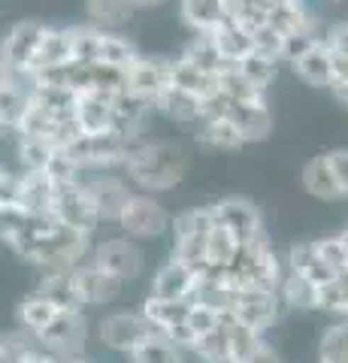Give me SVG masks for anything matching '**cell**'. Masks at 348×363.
Wrapping results in <instances>:
<instances>
[{"mask_svg":"<svg viewBox=\"0 0 348 363\" xmlns=\"http://www.w3.org/2000/svg\"><path fill=\"white\" fill-rule=\"evenodd\" d=\"M37 294H43L46 300L58 306V312H85L88 303L76 288L73 272H43Z\"/></svg>","mask_w":348,"mask_h":363,"instance_id":"obj_19","label":"cell"},{"mask_svg":"<svg viewBox=\"0 0 348 363\" xmlns=\"http://www.w3.org/2000/svg\"><path fill=\"white\" fill-rule=\"evenodd\" d=\"M288 272H297V276L309 279L315 288H324V285H330L333 279H339V276H336V272L321 260L315 240H309V242H294V245H291V252H288Z\"/></svg>","mask_w":348,"mask_h":363,"instance_id":"obj_17","label":"cell"},{"mask_svg":"<svg viewBox=\"0 0 348 363\" xmlns=\"http://www.w3.org/2000/svg\"><path fill=\"white\" fill-rule=\"evenodd\" d=\"M85 13L91 18V25L97 28H121L125 21H130L133 6L128 0H85Z\"/></svg>","mask_w":348,"mask_h":363,"instance_id":"obj_35","label":"cell"},{"mask_svg":"<svg viewBox=\"0 0 348 363\" xmlns=\"http://www.w3.org/2000/svg\"><path fill=\"white\" fill-rule=\"evenodd\" d=\"M55 152L58 149L46 140H37V136H16V157H18V167L25 169V173H46Z\"/></svg>","mask_w":348,"mask_h":363,"instance_id":"obj_33","label":"cell"},{"mask_svg":"<svg viewBox=\"0 0 348 363\" xmlns=\"http://www.w3.org/2000/svg\"><path fill=\"white\" fill-rule=\"evenodd\" d=\"M73 279H76V288H79V294L85 297L88 306H109L112 300H118L121 288H125V281L116 279L106 269H100L97 264H91V260L76 269Z\"/></svg>","mask_w":348,"mask_h":363,"instance_id":"obj_16","label":"cell"},{"mask_svg":"<svg viewBox=\"0 0 348 363\" xmlns=\"http://www.w3.org/2000/svg\"><path fill=\"white\" fill-rule=\"evenodd\" d=\"M330 4H342V0H330Z\"/></svg>","mask_w":348,"mask_h":363,"instance_id":"obj_56","label":"cell"},{"mask_svg":"<svg viewBox=\"0 0 348 363\" xmlns=\"http://www.w3.org/2000/svg\"><path fill=\"white\" fill-rule=\"evenodd\" d=\"M43 351H49L55 357H82L88 345V318L85 312H58V318L37 336Z\"/></svg>","mask_w":348,"mask_h":363,"instance_id":"obj_6","label":"cell"},{"mask_svg":"<svg viewBox=\"0 0 348 363\" xmlns=\"http://www.w3.org/2000/svg\"><path fill=\"white\" fill-rule=\"evenodd\" d=\"M242 242L237 240V233H230L228 227L215 224L209 233V267H218V269H230L233 260H237Z\"/></svg>","mask_w":348,"mask_h":363,"instance_id":"obj_38","label":"cell"},{"mask_svg":"<svg viewBox=\"0 0 348 363\" xmlns=\"http://www.w3.org/2000/svg\"><path fill=\"white\" fill-rule=\"evenodd\" d=\"M194 140H197V145H203V149H209V152H237V149H242V145H249L245 136L240 133V128L230 118L203 121L197 128Z\"/></svg>","mask_w":348,"mask_h":363,"instance_id":"obj_25","label":"cell"},{"mask_svg":"<svg viewBox=\"0 0 348 363\" xmlns=\"http://www.w3.org/2000/svg\"><path fill=\"white\" fill-rule=\"evenodd\" d=\"M58 318V306H55L52 300H46L43 294H28L25 300L18 303V309H16V324H18V330H25L30 333L33 339H37L46 327Z\"/></svg>","mask_w":348,"mask_h":363,"instance_id":"obj_24","label":"cell"},{"mask_svg":"<svg viewBox=\"0 0 348 363\" xmlns=\"http://www.w3.org/2000/svg\"><path fill=\"white\" fill-rule=\"evenodd\" d=\"M339 236H342V240H345V242H348V224H345V230H342V233H339Z\"/></svg>","mask_w":348,"mask_h":363,"instance_id":"obj_54","label":"cell"},{"mask_svg":"<svg viewBox=\"0 0 348 363\" xmlns=\"http://www.w3.org/2000/svg\"><path fill=\"white\" fill-rule=\"evenodd\" d=\"M91 252H94L91 233L61 224L55 233L40 236V242L33 248V255L28 257V264L43 272H76L82 264L91 260Z\"/></svg>","mask_w":348,"mask_h":363,"instance_id":"obj_2","label":"cell"},{"mask_svg":"<svg viewBox=\"0 0 348 363\" xmlns=\"http://www.w3.org/2000/svg\"><path fill=\"white\" fill-rule=\"evenodd\" d=\"M303 82L312 85V88H333V55H330V45L327 43H318L315 49H309L300 61L291 64Z\"/></svg>","mask_w":348,"mask_h":363,"instance_id":"obj_22","label":"cell"},{"mask_svg":"<svg viewBox=\"0 0 348 363\" xmlns=\"http://www.w3.org/2000/svg\"><path fill=\"white\" fill-rule=\"evenodd\" d=\"M173 85L182 88V91H191L197 94L200 100H206L212 94H218V76H209L203 70H197L194 64H188L182 58H176V67H173Z\"/></svg>","mask_w":348,"mask_h":363,"instance_id":"obj_32","label":"cell"},{"mask_svg":"<svg viewBox=\"0 0 348 363\" xmlns=\"http://www.w3.org/2000/svg\"><path fill=\"white\" fill-rule=\"evenodd\" d=\"M188 173V152L176 140H145L133 145L125 164V179L142 194L173 191Z\"/></svg>","mask_w":348,"mask_h":363,"instance_id":"obj_1","label":"cell"},{"mask_svg":"<svg viewBox=\"0 0 348 363\" xmlns=\"http://www.w3.org/2000/svg\"><path fill=\"white\" fill-rule=\"evenodd\" d=\"M152 333H158V330L149 324V318L142 312H109L97 324V339L103 342V348L121 351V354H130Z\"/></svg>","mask_w":348,"mask_h":363,"instance_id":"obj_8","label":"cell"},{"mask_svg":"<svg viewBox=\"0 0 348 363\" xmlns=\"http://www.w3.org/2000/svg\"><path fill=\"white\" fill-rule=\"evenodd\" d=\"M182 61L188 64H194L197 70H203L209 76H221L228 67H233L224 55L218 52V45L215 40H212V33H194V37L188 40V45L182 49V55H179Z\"/></svg>","mask_w":348,"mask_h":363,"instance_id":"obj_23","label":"cell"},{"mask_svg":"<svg viewBox=\"0 0 348 363\" xmlns=\"http://www.w3.org/2000/svg\"><path fill=\"white\" fill-rule=\"evenodd\" d=\"M21 363H58V357L55 354H49V351H40V348H33L30 354L21 360Z\"/></svg>","mask_w":348,"mask_h":363,"instance_id":"obj_50","label":"cell"},{"mask_svg":"<svg viewBox=\"0 0 348 363\" xmlns=\"http://www.w3.org/2000/svg\"><path fill=\"white\" fill-rule=\"evenodd\" d=\"M282 297L279 291H261V288H249V291H237L233 297V315L240 318L242 324H249L252 330L266 333L269 327L279 321V312H282Z\"/></svg>","mask_w":348,"mask_h":363,"instance_id":"obj_12","label":"cell"},{"mask_svg":"<svg viewBox=\"0 0 348 363\" xmlns=\"http://www.w3.org/2000/svg\"><path fill=\"white\" fill-rule=\"evenodd\" d=\"M179 13L182 21L194 33H209L215 30L228 16H224L221 0H179Z\"/></svg>","mask_w":348,"mask_h":363,"instance_id":"obj_29","label":"cell"},{"mask_svg":"<svg viewBox=\"0 0 348 363\" xmlns=\"http://www.w3.org/2000/svg\"><path fill=\"white\" fill-rule=\"evenodd\" d=\"M82 185L88 191V197L94 200V206L100 212V221L118 224L121 212L133 197V188L128 179H121L118 173H85Z\"/></svg>","mask_w":348,"mask_h":363,"instance_id":"obj_10","label":"cell"},{"mask_svg":"<svg viewBox=\"0 0 348 363\" xmlns=\"http://www.w3.org/2000/svg\"><path fill=\"white\" fill-rule=\"evenodd\" d=\"M315 245H318L321 260L336 272V276L348 272V242L342 240L339 233H336V236H324V240H315Z\"/></svg>","mask_w":348,"mask_h":363,"instance_id":"obj_43","label":"cell"},{"mask_svg":"<svg viewBox=\"0 0 348 363\" xmlns=\"http://www.w3.org/2000/svg\"><path fill=\"white\" fill-rule=\"evenodd\" d=\"M70 61H73V45H70V33H67V28H49L46 40H43L40 52H37V58L30 61L28 73L49 70V67H64Z\"/></svg>","mask_w":348,"mask_h":363,"instance_id":"obj_27","label":"cell"},{"mask_svg":"<svg viewBox=\"0 0 348 363\" xmlns=\"http://www.w3.org/2000/svg\"><path fill=\"white\" fill-rule=\"evenodd\" d=\"M200 285V276L191 267H185L179 257H170L167 264L158 267V272L152 276V297L161 300H185L194 303V294Z\"/></svg>","mask_w":348,"mask_h":363,"instance_id":"obj_15","label":"cell"},{"mask_svg":"<svg viewBox=\"0 0 348 363\" xmlns=\"http://www.w3.org/2000/svg\"><path fill=\"white\" fill-rule=\"evenodd\" d=\"M212 40H215L218 52L228 58L230 64H240L242 58H249L254 52V43H252V33L245 30L242 25H237L233 18H224L215 30H209Z\"/></svg>","mask_w":348,"mask_h":363,"instance_id":"obj_26","label":"cell"},{"mask_svg":"<svg viewBox=\"0 0 348 363\" xmlns=\"http://www.w3.org/2000/svg\"><path fill=\"white\" fill-rule=\"evenodd\" d=\"M249 363H285V360L279 357V351H276L273 345L264 342V345H261V351H257V354H254Z\"/></svg>","mask_w":348,"mask_h":363,"instance_id":"obj_49","label":"cell"},{"mask_svg":"<svg viewBox=\"0 0 348 363\" xmlns=\"http://www.w3.org/2000/svg\"><path fill=\"white\" fill-rule=\"evenodd\" d=\"M194 354L203 363H237L233 360V345H230V333L228 327L218 324L212 333H206L203 339H197Z\"/></svg>","mask_w":348,"mask_h":363,"instance_id":"obj_39","label":"cell"},{"mask_svg":"<svg viewBox=\"0 0 348 363\" xmlns=\"http://www.w3.org/2000/svg\"><path fill=\"white\" fill-rule=\"evenodd\" d=\"M221 324V312L212 309L206 303H191V315H188V327L194 330L197 339H203L206 333H212Z\"/></svg>","mask_w":348,"mask_h":363,"instance_id":"obj_45","label":"cell"},{"mask_svg":"<svg viewBox=\"0 0 348 363\" xmlns=\"http://www.w3.org/2000/svg\"><path fill=\"white\" fill-rule=\"evenodd\" d=\"M55 215L58 221L67 227H76V230H85V233H94L100 221V212L94 206V200L88 197L85 185H70V188H61L55 194Z\"/></svg>","mask_w":348,"mask_h":363,"instance_id":"obj_13","label":"cell"},{"mask_svg":"<svg viewBox=\"0 0 348 363\" xmlns=\"http://www.w3.org/2000/svg\"><path fill=\"white\" fill-rule=\"evenodd\" d=\"M269 21L285 33V37H294V33H315V18L306 9L303 0H288V4H276L269 9ZM318 37V33H315ZM321 40V37H318Z\"/></svg>","mask_w":348,"mask_h":363,"instance_id":"obj_28","label":"cell"},{"mask_svg":"<svg viewBox=\"0 0 348 363\" xmlns=\"http://www.w3.org/2000/svg\"><path fill=\"white\" fill-rule=\"evenodd\" d=\"M209 206H212V215H215V224L228 227L230 233H237L240 242H252V240L266 236L261 209H257L249 197H221L215 203H209Z\"/></svg>","mask_w":348,"mask_h":363,"instance_id":"obj_11","label":"cell"},{"mask_svg":"<svg viewBox=\"0 0 348 363\" xmlns=\"http://www.w3.org/2000/svg\"><path fill=\"white\" fill-rule=\"evenodd\" d=\"M318 363H345V360H333V357H318Z\"/></svg>","mask_w":348,"mask_h":363,"instance_id":"obj_53","label":"cell"},{"mask_svg":"<svg viewBox=\"0 0 348 363\" xmlns=\"http://www.w3.org/2000/svg\"><path fill=\"white\" fill-rule=\"evenodd\" d=\"M330 91L336 94V100H339V104H345V106H348V82H339V85H333Z\"/></svg>","mask_w":348,"mask_h":363,"instance_id":"obj_52","label":"cell"},{"mask_svg":"<svg viewBox=\"0 0 348 363\" xmlns=\"http://www.w3.org/2000/svg\"><path fill=\"white\" fill-rule=\"evenodd\" d=\"M221 324L228 327V333H230L233 360H237V363H249L257 351H261V345L266 342L264 333H257V330H252L249 324H242L233 312H221Z\"/></svg>","mask_w":348,"mask_h":363,"instance_id":"obj_31","label":"cell"},{"mask_svg":"<svg viewBox=\"0 0 348 363\" xmlns=\"http://www.w3.org/2000/svg\"><path fill=\"white\" fill-rule=\"evenodd\" d=\"M173 218L167 215L164 203L155 197V194H142V191H133L130 203L125 206L118 218V227L125 230L128 240H158L170 230Z\"/></svg>","mask_w":348,"mask_h":363,"instance_id":"obj_4","label":"cell"},{"mask_svg":"<svg viewBox=\"0 0 348 363\" xmlns=\"http://www.w3.org/2000/svg\"><path fill=\"white\" fill-rule=\"evenodd\" d=\"M155 109H158L164 118L176 121V124H200L203 121V100H200L197 94H191V91L176 88V85H170L158 97Z\"/></svg>","mask_w":348,"mask_h":363,"instance_id":"obj_20","label":"cell"},{"mask_svg":"<svg viewBox=\"0 0 348 363\" xmlns=\"http://www.w3.org/2000/svg\"><path fill=\"white\" fill-rule=\"evenodd\" d=\"M128 357H130V363H182V348L161 333H152L149 339H142Z\"/></svg>","mask_w":348,"mask_h":363,"instance_id":"obj_34","label":"cell"},{"mask_svg":"<svg viewBox=\"0 0 348 363\" xmlns=\"http://www.w3.org/2000/svg\"><path fill=\"white\" fill-rule=\"evenodd\" d=\"M218 88L233 106H240V104H266V91L257 88L237 64L228 67V70L218 76Z\"/></svg>","mask_w":348,"mask_h":363,"instance_id":"obj_30","label":"cell"},{"mask_svg":"<svg viewBox=\"0 0 348 363\" xmlns=\"http://www.w3.org/2000/svg\"><path fill=\"white\" fill-rule=\"evenodd\" d=\"M133 9H155V6H164L167 0H128Z\"/></svg>","mask_w":348,"mask_h":363,"instance_id":"obj_51","label":"cell"},{"mask_svg":"<svg viewBox=\"0 0 348 363\" xmlns=\"http://www.w3.org/2000/svg\"><path fill=\"white\" fill-rule=\"evenodd\" d=\"M233 124L240 128V133L245 136V143H264L269 133H273V112L269 104H230V116Z\"/></svg>","mask_w":348,"mask_h":363,"instance_id":"obj_21","label":"cell"},{"mask_svg":"<svg viewBox=\"0 0 348 363\" xmlns=\"http://www.w3.org/2000/svg\"><path fill=\"white\" fill-rule=\"evenodd\" d=\"M279 297L291 309H318V288L309 279L297 276V272H285V281L279 288Z\"/></svg>","mask_w":348,"mask_h":363,"instance_id":"obj_37","label":"cell"},{"mask_svg":"<svg viewBox=\"0 0 348 363\" xmlns=\"http://www.w3.org/2000/svg\"><path fill=\"white\" fill-rule=\"evenodd\" d=\"M285 272L288 267H282V260L273 252L269 245V236H261V240H252V242H242L237 260L230 267V276H233V285L240 291H249V288H261V291H279L285 281Z\"/></svg>","mask_w":348,"mask_h":363,"instance_id":"obj_3","label":"cell"},{"mask_svg":"<svg viewBox=\"0 0 348 363\" xmlns=\"http://www.w3.org/2000/svg\"><path fill=\"white\" fill-rule=\"evenodd\" d=\"M318 357H333L348 363V318L330 324L318 339Z\"/></svg>","mask_w":348,"mask_h":363,"instance_id":"obj_42","label":"cell"},{"mask_svg":"<svg viewBox=\"0 0 348 363\" xmlns=\"http://www.w3.org/2000/svg\"><path fill=\"white\" fill-rule=\"evenodd\" d=\"M324 43H327L333 52L348 55V21H336V25H330L327 33H324Z\"/></svg>","mask_w":348,"mask_h":363,"instance_id":"obj_48","label":"cell"},{"mask_svg":"<svg viewBox=\"0 0 348 363\" xmlns=\"http://www.w3.org/2000/svg\"><path fill=\"white\" fill-rule=\"evenodd\" d=\"M140 312L149 318V324L161 336H167L170 342H176L182 351H194L197 336L188 327L191 303H185V300H161V297H152V294H149Z\"/></svg>","mask_w":348,"mask_h":363,"instance_id":"obj_5","label":"cell"},{"mask_svg":"<svg viewBox=\"0 0 348 363\" xmlns=\"http://www.w3.org/2000/svg\"><path fill=\"white\" fill-rule=\"evenodd\" d=\"M70 45H73V61L97 64L100 61V45H103V28L97 25H70Z\"/></svg>","mask_w":348,"mask_h":363,"instance_id":"obj_36","label":"cell"},{"mask_svg":"<svg viewBox=\"0 0 348 363\" xmlns=\"http://www.w3.org/2000/svg\"><path fill=\"white\" fill-rule=\"evenodd\" d=\"M285 33L279 30L273 21H266V25H261L254 33H252V43H254V49L257 52H266V55H273V58L282 61V49H285Z\"/></svg>","mask_w":348,"mask_h":363,"instance_id":"obj_44","label":"cell"},{"mask_svg":"<svg viewBox=\"0 0 348 363\" xmlns=\"http://www.w3.org/2000/svg\"><path fill=\"white\" fill-rule=\"evenodd\" d=\"M46 30H49V25H43L37 18L13 25L4 37V64L18 67V70H30V61L37 58L40 45L46 40Z\"/></svg>","mask_w":348,"mask_h":363,"instance_id":"obj_14","label":"cell"},{"mask_svg":"<svg viewBox=\"0 0 348 363\" xmlns=\"http://www.w3.org/2000/svg\"><path fill=\"white\" fill-rule=\"evenodd\" d=\"M91 264H97L100 269L112 272L116 279H121L125 285L137 281L145 269V255L137 245V240H128V236H109V240L97 242L91 252Z\"/></svg>","mask_w":348,"mask_h":363,"instance_id":"obj_7","label":"cell"},{"mask_svg":"<svg viewBox=\"0 0 348 363\" xmlns=\"http://www.w3.org/2000/svg\"><path fill=\"white\" fill-rule=\"evenodd\" d=\"M300 182H303V188H306V194H312L315 200H342V188H339V182H336L333 176V167L327 161V155H315V157H309L306 164H303L300 169Z\"/></svg>","mask_w":348,"mask_h":363,"instance_id":"obj_18","label":"cell"},{"mask_svg":"<svg viewBox=\"0 0 348 363\" xmlns=\"http://www.w3.org/2000/svg\"><path fill=\"white\" fill-rule=\"evenodd\" d=\"M318 43H324V40H318L315 33H294V37H288V40H285V49H282V61H288V64L300 61L303 55H306L309 49H315Z\"/></svg>","mask_w":348,"mask_h":363,"instance_id":"obj_46","label":"cell"},{"mask_svg":"<svg viewBox=\"0 0 348 363\" xmlns=\"http://www.w3.org/2000/svg\"><path fill=\"white\" fill-rule=\"evenodd\" d=\"M70 360H73V363H88L85 357H70Z\"/></svg>","mask_w":348,"mask_h":363,"instance_id":"obj_55","label":"cell"},{"mask_svg":"<svg viewBox=\"0 0 348 363\" xmlns=\"http://www.w3.org/2000/svg\"><path fill=\"white\" fill-rule=\"evenodd\" d=\"M327 161H330V167H333V176H336V182H339L342 194L348 197V149H333V152H327Z\"/></svg>","mask_w":348,"mask_h":363,"instance_id":"obj_47","label":"cell"},{"mask_svg":"<svg viewBox=\"0 0 348 363\" xmlns=\"http://www.w3.org/2000/svg\"><path fill=\"white\" fill-rule=\"evenodd\" d=\"M173 67L176 58H164V55H140L133 67L128 70V91L155 106L158 97L173 85Z\"/></svg>","mask_w":348,"mask_h":363,"instance_id":"obj_9","label":"cell"},{"mask_svg":"<svg viewBox=\"0 0 348 363\" xmlns=\"http://www.w3.org/2000/svg\"><path fill=\"white\" fill-rule=\"evenodd\" d=\"M240 70L245 73V76H249L252 79V82L257 85V88H269V85H273L276 82V73H279V58H273V55H266V52H252L249 55V58H242L240 64Z\"/></svg>","mask_w":348,"mask_h":363,"instance_id":"obj_41","label":"cell"},{"mask_svg":"<svg viewBox=\"0 0 348 363\" xmlns=\"http://www.w3.org/2000/svg\"><path fill=\"white\" fill-rule=\"evenodd\" d=\"M140 58V49L128 37H121L116 30H103V45H100V61L112 67H125L130 70L133 61Z\"/></svg>","mask_w":348,"mask_h":363,"instance_id":"obj_40","label":"cell"}]
</instances>
